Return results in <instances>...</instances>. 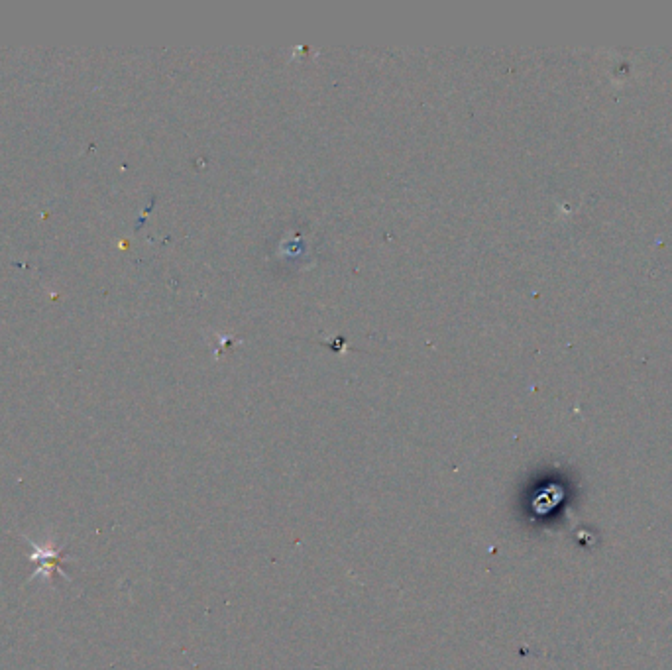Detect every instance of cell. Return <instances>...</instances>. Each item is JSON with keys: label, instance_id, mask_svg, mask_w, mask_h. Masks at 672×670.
<instances>
[{"label": "cell", "instance_id": "6da1fadb", "mask_svg": "<svg viewBox=\"0 0 672 670\" xmlns=\"http://www.w3.org/2000/svg\"><path fill=\"white\" fill-rule=\"evenodd\" d=\"M32 547H34L32 560H40V562H42V568L38 570V574L46 572L44 576H52L50 572L56 570L57 564H59V560H61V553H59V551H48V549H44V547H36L34 543H32Z\"/></svg>", "mask_w": 672, "mask_h": 670}]
</instances>
